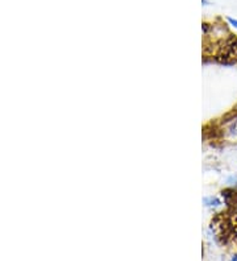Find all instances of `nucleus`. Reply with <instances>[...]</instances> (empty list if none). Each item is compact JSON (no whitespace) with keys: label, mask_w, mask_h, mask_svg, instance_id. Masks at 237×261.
Returning <instances> with one entry per match:
<instances>
[{"label":"nucleus","mask_w":237,"mask_h":261,"mask_svg":"<svg viewBox=\"0 0 237 261\" xmlns=\"http://www.w3.org/2000/svg\"><path fill=\"white\" fill-rule=\"evenodd\" d=\"M223 132L229 137H237V111L227 116L223 122Z\"/></svg>","instance_id":"f257e3e1"},{"label":"nucleus","mask_w":237,"mask_h":261,"mask_svg":"<svg viewBox=\"0 0 237 261\" xmlns=\"http://www.w3.org/2000/svg\"><path fill=\"white\" fill-rule=\"evenodd\" d=\"M225 185L229 190H235L237 191V174H231L225 178Z\"/></svg>","instance_id":"f03ea898"},{"label":"nucleus","mask_w":237,"mask_h":261,"mask_svg":"<svg viewBox=\"0 0 237 261\" xmlns=\"http://www.w3.org/2000/svg\"><path fill=\"white\" fill-rule=\"evenodd\" d=\"M204 205L207 207H217L221 205V201L217 197H207L204 198Z\"/></svg>","instance_id":"7ed1b4c3"},{"label":"nucleus","mask_w":237,"mask_h":261,"mask_svg":"<svg viewBox=\"0 0 237 261\" xmlns=\"http://www.w3.org/2000/svg\"><path fill=\"white\" fill-rule=\"evenodd\" d=\"M227 20H228L229 25H231L232 28H235V29L237 31V19H232V17H228Z\"/></svg>","instance_id":"20e7f679"},{"label":"nucleus","mask_w":237,"mask_h":261,"mask_svg":"<svg viewBox=\"0 0 237 261\" xmlns=\"http://www.w3.org/2000/svg\"><path fill=\"white\" fill-rule=\"evenodd\" d=\"M231 261H237V255H235V256H233L232 259H231Z\"/></svg>","instance_id":"39448f33"}]
</instances>
